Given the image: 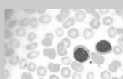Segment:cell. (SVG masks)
Returning <instances> with one entry per match:
<instances>
[{
  "instance_id": "6da1fadb",
  "label": "cell",
  "mask_w": 123,
  "mask_h": 79,
  "mask_svg": "<svg viewBox=\"0 0 123 79\" xmlns=\"http://www.w3.org/2000/svg\"><path fill=\"white\" fill-rule=\"evenodd\" d=\"M73 56L76 61L80 64H84L90 59L91 52L86 46L80 45L74 48Z\"/></svg>"
},
{
  "instance_id": "7a4b0ae2",
  "label": "cell",
  "mask_w": 123,
  "mask_h": 79,
  "mask_svg": "<svg viewBox=\"0 0 123 79\" xmlns=\"http://www.w3.org/2000/svg\"><path fill=\"white\" fill-rule=\"evenodd\" d=\"M95 50L97 52V54L105 55L110 54L111 51H113V47L110 42L105 40H102L96 43L95 46Z\"/></svg>"
},
{
  "instance_id": "3957f363",
  "label": "cell",
  "mask_w": 123,
  "mask_h": 79,
  "mask_svg": "<svg viewBox=\"0 0 123 79\" xmlns=\"http://www.w3.org/2000/svg\"><path fill=\"white\" fill-rule=\"evenodd\" d=\"M67 46L64 41H60L57 44V54L59 56H66L68 55Z\"/></svg>"
},
{
  "instance_id": "277c9868",
  "label": "cell",
  "mask_w": 123,
  "mask_h": 79,
  "mask_svg": "<svg viewBox=\"0 0 123 79\" xmlns=\"http://www.w3.org/2000/svg\"><path fill=\"white\" fill-rule=\"evenodd\" d=\"M54 34H53L52 33H47L45 35V38H44L41 43H42V45L43 46H45V47H49L50 46H52V41L54 40Z\"/></svg>"
},
{
  "instance_id": "5b68a950",
  "label": "cell",
  "mask_w": 123,
  "mask_h": 79,
  "mask_svg": "<svg viewBox=\"0 0 123 79\" xmlns=\"http://www.w3.org/2000/svg\"><path fill=\"white\" fill-rule=\"evenodd\" d=\"M91 57L92 62L95 64H98L99 66H101L105 63V57L101 55L96 53V52L91 53Z\"/></svg>"
},
{
  "instance_id": "8992f818",
  "label": "cell",
  "mask_w": 123,
  "mask_h": 79,
  "mask_svg": "<svg viewBox=\"0 0 123 79\" xmlns=\"http://www.w3.org/2000/svg\"><path fill=\"white\" fill-rule=\"evenodd\" d=\"M122 66V63L119 60H114L108 65V69L109 71L112 73H115L117 72V70Z\"/></svg>"
},
{
  "instance_id": "52a82bcc",
  "label": "cell",
  "mask_w": 123,
  "mask_h": 79,
  "mask_svg": "<svg viewBox=\"0 0 123 79\" xmlns=\"http://www.w3.org/2000/svg\"><path fill=\"white\" fill-rule=\"evenodd\" d=\"M56 53H57L56 51L54 48H52V49H50V48L46 49L45 48V49L43 50V55H44V56L48 57L50 60L55 59V57L56 56Z\"/></svg>"
},
{
  "instance_id": "ba28073f",
  "label": "cell",
  "mask_w": 123,
  "mask_h": 79,
  "mask_svg": "<svg viewBox=\"0 0 123 79\" xmlns=\"http://www.w3.org/2000/svg\"><path fill=\"white\" fill-rule=\"evenodd\" d=\"M71 67L75 72L77 73H82L84 71V66L82 64L79 63L77 61H73L71 64Z\"/></svg>"
},
{
  "instance_id": "9c48e42d",
  "label": "cell",
  "mask_w": 123,
  "mask_h": 79,
  "mask_svg": "<svg viewBox=\"0 0 123 79\" xmlns=\"http://www.w3.org/2000/svg\"><path fill=\"white\" fill-rule=\"evenodd\" d=\"M74 17H75V19L77 22H82L85 18H86V14L84 11L82 10H80V11H78L75 15H74Z\"/></svg>"
},
{
  "instance_id": "30bf717a",
  "label": "cell",
  "mask_w": 123,
  "mask_h": 79,
  "mask_svg": "<svg viewBox=\"0 0 123 79\" xmlns=\"http://www.w3.org/2000/svg\"><path fill=\"white\" fill-rule=\"evenodd\" d=\"M68 36L71 39H76L80 36V33H79V30L76 28L71 29L68 31Z\"/></svg>"
},
{
  "instance_id": "8fae6325",
  "label": "cell",
  "mask_w": 123,
  "mask_h": 79,
  "mask_svg": "<svg viewBox=\"0 0 123 79\" xmlns=\"http://www.w3.org/2000/svg\"><path fill=\"white\" fill-rule=\"evenodd\" d=\"M52 20V17L49 15V14H45V15H42L39 19V22L43 25H46V24H49L51 22Z\"/></svg>"
},
{
  "instance_id": "7c38bea8",
  "label": "cell",
  "mask_w": 123,
  "mask_h": 79,
  "mask_svg": "<svg viewBox=\"0 0 123 79\" xmlns=\"http://www.w3.org/2000/svg\"><path fill=\"white\" fill-rule=\"evenodd\" d=\"M14 14L13 9H5L4 11V18L6 21H11V18Z\"/></svg>"
},
{
  "instance_id": "4fadbf2b",
  "label": "cell",
  "mask_w": 123,
  "mask_h": 79,
  "mask_svg": "<svg viewBox=\"0 0 123 79\" xmlns=\"http://www.w3.org/2000/svg\"><path fill=\"white\" fill-rule=\"evenodd\" d=\"M75 24V19L73 18V17H70V18H68L65 22L62 24V27L65 29H69L71 26H74Z\"/></svg>"
},
{
  "instance_id": "5bb4252c",
  "label": "cell",
  "mask_w": 123,
  "mask_h": 79,
  "mask_svg": "<svg viewBox=\"0 0 123 79\" xmlns=\"http://www.w3.org/2000/svg\"><path fill=\"white\" fill-rule=\"evenodd\" d=\"M93 36V31L91 29H85L83 31V37L85 40H91Z\"/></svg>"
},
{
  "instance_id": "9a60e30c",
  "label": "cell",
  "mask_w": 123,
  "mask_h": 79,
  "mask_svg": "<svg viewBox=\"0 0 123 79\" xmlns=\"http://www.w3.org/2000/svg\"><path fill=\"white\" fill-rule=\"evenodd\" d=\"M61 75L62 76L65 78H70V76L71 75V69L68 68V67H63L61 70V72H60Z\"/></svg>"
},
{
  "instance_id": "2e32d148",
  "label": "cell",
  "mask_w": 123,
  "mask_h": 79,
  "mask_svg": "<svg viewBox=\"0 0 123 79\" xmlns=\"http://www.w3.org/2000/svg\"><path fill=\"white\" fill-rule=\"evenodd\" d=\"M48 69L51 72H58L60 70V65L59 64H53V63H50L48 66Z\"/></svg>"
},
{
  "instance_id": "e0dca14e",
  "label": "cell",
  "mask_w": 123,
  "mask_h": 79,
  "mask_svg": "<svg viewBox=\"0 0 123 79\" xmlns=\"http://www.w3.org/2000/svg\"><path fill=\"white\" fill-rule=\"evenodd\" d=\"M8 45L10 47L16 49V48H19L20 46V42L19 40H17L16 38H12L11 40H9L8 42Z\"/></svg>"
},
{
  "instance_id": "ac0fdd59",
  "label": "cell",
  "mask_w": 123,
  "mask_h": 79,
  "mask_svg": "<svg viewBox=\"0 0 123 79\" xmlns=\"http://www.w3.org/2000/svg\"><path fill=\"white\" fill-rule=\"evenodd\" d=\"M89 25H90V27L92 29H99L100 28V22L99 20H96V19H93L90 21L89 22Z\"/></svg>"
},
{
  "instance_id": "d6986e66",
  "label": "cell",
  "mask_w": 123,
  "mask_h": 79,
  "mask_svg": "<svg viewBox=\"0 0 123 79\" xmlns=\"http://www.w3.org/2000/svg\"><path fill=\"white\" fill-rule=\"evenodd\" d=\"M40 55V52L39 51L34 50V51H31L30 52L27 54V58L30 59V60H33V59H36Z\"/></svg>"
},
{
  "instance_id": "ffe728a7",
  "label": "cell",
  "mask_w": 123,
  "mask_h": 79,
  "mask_svg": "<svg viewBox=\"0 0 123 79\" xmlns=\"http://www.w3.org/2000/svg\"><path fill=\"white\" fill-rule=\"evenodd\" d=\"M37 75L40 77H44L48 73V71H47V69L44 66H39L37 69Z\"/></svg>"
},
{
  "instance_id": "44dd1931",
  "label": "cell",
  "mask_w": 123,
  "mask_h": 79,
  "mask_svg": "<svg viewBox=\"0 0 123 79\" xmlns=\"http://www.w3.org/2000/svg\"><path fill=\"white\" fill-rule=\"evenodd\" d=\"M13 36V32L11 29H5L3 31V38L5 40H11Z\"/></svg>"
},
{
  "instance_id": "7402d4cb",
  "label": "cell",
  "mask_w": 123,
  "mask_h": 79,
  "mask_svg": "<svg viewBox=\"0 0 123 79\" xmlns=\"http://www.w3.org/2000/svg\"><path fill=\"white\" fill-rule=\"evenodd\" d=\"M117 29L114 26H110L108 30V34L110 38H114L117 36Z\"/></svg>"
},
{
  "instance_id": "603a6c76",
  "label": "cell",
  "mask_w": 123,
  "mask_h": 79,
  "mask_svg": "<svg viewBox=\"0 0 123 79\" xmlns=\"http://www.w3.org/2000/svg\"><path fill=\"white\" fill-rule=\"evenodd\" d=\"M19 55H13V57H10L9 59V64L12 66H16V64H19Z\"/></svg>"
},
{
  "instance_id": "cb8c5ba5",
  "label": "cell",
  "mask_w": 123,
  "mask_h": 79,
  "mask_svg": "<svg viewBox=\"0 0 123 79\" xmlns=\"http://www.w3.org/2000/svg\"><path fill=\"white\" fill-rule=\"evenodd\" d=\"M85 11H86V12L90 14L92 16H93V19H96V20H99L100 16L98 14V12L96 11V10H95V9H85Z\"/></svg>"
},
{
  "instance_id": "d4e9b609",
  "label": "cell",
  "mask_w": 123,
  "mask_h": 79,
  "mask_svg": "<svg viewBox=\"0 0 123 79\" xmlns=\"http://www.w3.org/2000/svg\"><path fill=\"white\" fill-rule=\"evenodd\" d=\"M102 22L103 25L105 26H110L113 23V19L111 16H105L102 19Z\"/></svg>"
},
{
  "instance_id": "484cf974",
  "label": "cell",
  "mask_w": 123,
  "mask_h": 79,
  "mask_svg": "<svg viewBox=\"0 0 123 79\" xmlns=\"http://www.w3.org/2000/svg\"><path fill=\"white\" fill-rule=\"evenodd\" d=\"M38 22H39V20L37 17H31V18H30L29 25L32 29H37L38 26Z\"/></svg>"
},
{
  "instance_id": "4316f807",
  "label": "cell",
  "mask_w": 123,
  "mask_h": 79,
  "mask_svg": "<svg viewBox=\"0 0 123 79\" xmlns=\"http://www.w3.org/2000/svg\"><path fill=\"white\" fill-rule=\"evenodd\" d=\"M15 53V49L13 48L9 47L8 49H7L6 50H5L4 51V55L7 57H11L14 55Z\"/></svg>"
},
{
  "instance_id": "83f0119b",
  "label": "cell",
  "mask_w": 123,
  "mask_h": 79,
  "mask_svg": "<svg viewBox=\"0 0 123 79\" xmlns=\"http://www.w3.org/2000/svg\"><path fill=\"white\" fill-rule=\"evenodd\" d=\"M15 34L19 37H23L26 34V30L24 28H19L15 31Z\"/></svg>"
},
{
  "instance_id": "f1b7e54d",
  "label": "cell",
  "mask_w": 123,
  "mask_h": 79,
  "mask_svg": "<svg viewBox=\"0 0 123 79\" xmlns=\"http://www.w3.org/2000/svg\"><path fill=\"white\" fill-rule=\"evenodd\" d=\"M100 77L102 79H111V73L107 70H104L100 73Z\"/></svg>"
},
{
  "instance_id": "f546056e",
  "label": "cell",
  "mask_w": 123,
  "mask_h": 79,
  "mask_svg": "<svg viewBox=\"0 0 123 79\" xmlns=\"http://www.w3.org/2000/svg\"><path fill=\"white\" fill-rule=\"evenodd\" d=\"M29 22H30V19L27 18V17H25V18L22 19L19 21V25L21 28H24V27H26V26H28L29 25Z\"/></svg>"
},
{
  "instance_id": "4dcf8cb0",
  "label": "cell",
  "mask_w": 123,
  "mask_h": 79,
  "mask_svg": "<svg viewBox=\"0 0 123 79\" xmlns=\"http://www.w3.org/2000/svg\"><path fill=\"white\" fill-rule=\"evenodd\" d=\"M113 52L116 55H119L123 52V49L119 46H115L113 47Z\"/></svg>"
},
{
  "instance_id": "1f68e13d",
  "label": "cell",
  "mask_w": 123,
  "mask_h": 79,
  "mask_svg": "<svg viewBox=\"0 0 123 79\" xmlns=\"http://www.w3.org/2000/svg\"><path fill=\"white\" fill-rule=\"evenodd\" d=\"M28 61L25 58H22V59L20 60V61H19V68L21 69H25L26 68H28Z\"/></svg>"
},
{
  "instance_id": "d6a6232c",
  "label": "cell",
  "mask_w": 123,
  "mask_h": 79,
  "mask_svg": "<svg viewBox=\"0 0 123 79\" xmlns=\"http://www.w3.org/2000/svg\"><path fill=\"white\" fill-rule=\"evenodd\" d=\"M61 61H62V64H64V65H70V64H72V61H71V59L68 56H65L63 57L61 59Z\"/></svg>"
},
{
  "instance_id": "836d02e7",
  "label": "cell",
  "mask_w": 123,
  "mask_h": 79,
  "mask_svg": "<svg viewBox=\"0 0 123 79\" xmlns=\"http://www.w3.org/2000/svg\"><path fill=\"white\" fill-rule=\"evenodd\" d=\"M56 18L57 22H59V23H64V22H65L66 19H67L66 17H65L63 14H62L61 13H59V14L56 15Z\"/></svg>"
},
{
  "instance_id": "e575fe53",
  "label": "cell",
  "mask_w": 123,
  "mask_h": 79,
  "mask_svg": "<svg viewBox=\"0 0 123 79\" xmlns=\"http://www.w3.org/2000/svg\"><path fill=\"white\" fill-rule=\"evenodd\" d=\"M38 47V43H30L29 45L26 46L25 49L29 51H34V49H36Z\"/></svg>"
},
{
  "instance_id": "d590c367",
  "label": "cell",
  "mask_w": 123,
  "mask_h": 79,
  "mask_svg": "<svg viewBox=\"0 0 123 79\" xmlns=\"http://www.w3.org/2000/svg\"><path fill=\"white\" fill-rule=\"evenodd\" d=\"M55 34L57 37H62L64 35V31L61 27H58L55 30Z\"/></svg>"
},
{
  "instance_id": "8d00e7d4",
  "label": "cell",
  "mask_w": 123,
  "mask_h": 79,
  "mask_svg": "<svg viewBox=\"0 0 123 79\" xmlns=\"http://www.w3.org/2000/svg\"><path fill=\"white\" fill-rule=\"evenodd\" d=\"M27 69H28V71L30 72H34L35 71H36V69H37V65L35 64L34 63H33V62H31V63L28 64Z\"/></svg>"
},
{
  "instance_id": "74e56055",
  "label": "cell",
  "mask_w": 123,
  "mask_h": 79,
  "mask_svg": "<svg viewBox=\"0 0 123 79\" xmlns=\"http://www.w3.org/2000/svg\"><path fill=\"white\" fill-rule=\"evenodd\" d=\"M17 23H18V22H17V20L16 19H13V20H11V21L8 22L7 23V27L9 28V29H13L16 27V25H17Z\"/></svg>"
},
{
  "instance_id": "f35d334b",
  "label": "cell",
  "mask_w": 123,
  "mask_h": 79,
  "mask_svg": "<svg viewBox=\"0 0 123 79\" xmlns=\"http://www.w3.org/2000/svg\"><path fill=\"white\" fill-rule=\"evenodd\" d=\"M2 79H7L11 76L10 71L8 69H4L2 71Z\"/></svg>"
},
{
  "instance_id": "ab89813d",
  "label": "cell",
  "mask_w": 123,
  "mask_h": 79,
  "mask_svg": "<svg viewBox=\"0 0 123 79\" xmlns=\"http://www.w3.org/2000/svg\"><path fill=\"white\" fill-rule=\"evenodd\" d=\"M21 79H33V77L31 73L23 72L21 75Z\"/></svg>"
},
{
  "instance_id": "60d3db41",
  "label": "cell",
  "mask_w": 123,
  "mask_h": 79,
  "mask_svg": "<svg viewBox=\"0 0 123 79\" xmlns=\"http://www.w3.org/2000/svg\"><path fill=\"white\" fill-rule=\"evenodd\" d=\"M36 38H37V34H35L34 32H31V33L28 34L27 39H28V40L29 42H33Z\"/></svg>"
},
{
  "instance_id": "b9f144b4",
  "label": "cell",
  "mask_w": 123,
  "mask_h": 79,
  "mask_svg": "<svg viewBox=\"0 0 123 79\" xmlns=\"http://www.w3.org/2000/svg\"><path fill=\"white\" fill-rule=\"evenodd\" d=\"M60 13L62 14H63L66 18H68V16H70V11L68 10V9H62V10H60Z\"/></svg>"
},
{
  "instance_id": "7bdbcfd3",
  "label": "cell",
  "mask_w": 123,
  "mask_h": 79,
  "mask_svg": "<svg viewBox=\"0 0 123 79\" xmlns=\"http://www.w3.org/2000/svg\"><path fill=\"white\" fill-rule=\"evenodd\" d=\"M62 40L64 41V42L65 43V44H66L68 49L70 46H71V40H70V39H69L68 37H65V38H63Z\"/></svg>"
},
{
  "instance_id": "ee69618b",
  "label": "cell",
  "mask_w": 123,
  "mask_h": 79,
  "mask_svg": "<svg viewBox=\"0 0 123 79\" xmlns=\"http://www.w3.org/2000/svg\"><path fill=\"white\" fill-rule=\"evenodd\" d=\"M72 79H82V75L80 73H74L72 75Z\"/></svg>"
},
{
  "instance_id": "f6af8a7d",
  "label": "cell",
  "mask_w": 123,
  "mask_h": 79,
  "mask_svg": "<svg viewBox=\"0 0 123 79\" xmlns=\"http://www.w3.org/2000/svg\"><path fill=\"white\" fill-rule=\"evenodd\" d=\"M94 77H95V74L94 72H87V79H94Z\"/></svg>"
},
{
  "instance_id": "bcb514c9",
  "label": "cell",
  "mask_w": 123,
  "mask_h": 79,
  "mask_svg": "<svg viewBox=\"0 0 123 79\" xmlns=\"http://www.w3.org/2000/svg\"><path fill=\"white\" fill-rule=\"evenodd\" d=\"M115 13L119 16H123V8H122V9H115Z\"/></svg>"
},
{
  "instance_id": "7dc6e473",
  "label": "cell",
  "mask_w": 123,
  "mask_h": 79,
  "mask_svg": "<svg viewBox=\"0 0 123 79\" xmlns=\"http://www.w3.org/2000/svg\"><path fill=\"white\" fill-rule=\"evenodd\" d=\"M36 11H37V10H35V9H25V12L28 14H33Z\"/></svg>"
},
{
  "instance_id": "c3c4849f",
  "label": "cell",
  "mask_w": 123,
  "mask_h": 79,
  "mask_svg": "<svg viewBox=\"0 0 123 79\" xmlns=\"http://www.w3.org/2000/svg\"><path fill=\"white\" fill-rule=\"evenodd\" d=\"M117 34H119L120 37L123 36V29L122 28H117Z\"/></svg>"
},
{
  "instance_id": "681fc988",
  "label": "cell",
  "mask_w": 123,
  "mask_h": 79,
  "mask_svg": "<svg viewBox=\"0 0 123 79\" xmlns=\"http://www.w3.org/2000/svg\"><path fill=\"white\" fill-rule=\"evenodd\" d=\"M99 13L102 15H105V14H108L109 12V9H99Z\"/></svg>"
},
{
  "instance_id": "f907efd6",
  "label": "cell",
  "mask_w": 123,
  "mask_h": 79,
  "mask_svg": "<svg viewBox=\"0 0 123 79\" xmlns=\"http://www.w3.org/2000/svg\"><path fill=\"white\" fill-rule=\"evenodd\" d=\"M10 46H9V45H8V43H2V49H8Z\"/></svg>"
},
{
  "instance_id": "816d5d0a",
  "label": "cell",
  "mask_w": 123,
  "mask_h": 79,
  "mask_svg": "<svg viewBox=\"0 0 123 79\" xmlns=\"http://www.w3.org/2000/svg\"><path fill=\"white\" fill-rule=\"evenodd\" d=\"M37 12L39 14H43L46 12V9H38L37 10Z\"/></svg>"
},
{
  "instance_id": "f5cc1de1",
  "label": "cell",
  "mask_w": 123,
  "mask_h": 79,
  "mask_svg": "<svg viewBox=\"0 0 123 79\" xmlns=\"http://www.w3.org/2000/svg\"><path fill=\"white\" fill-rule=\"evenodd\" d=\"M49 79H60V78L56 75H50Z\"/></svg>"
},
{
  "instance_id": "db71d44e",
  "label": "cell",
  "mask_w": 123,
  "mask_h": 79,
  "mask_svg": "<svg viewBox=\"0 0 123 79\" xmlns=\"http://www.w3.org/2000/svg\"><path fill=\"white\" fill-rule=\"evenodd\" d=\"M5 64H6V60H5V59H3V58H2V61H1V66H4Z\"/></svg>"
},
{
  "instance_id": "11a10c76",
  "label": "cell",
  "mask_w": 123,
  "mask_h": 79,
  "mask_svg": "<svg viewBox=\"0 0 123 79\" xmlns=\"http://www.w3.org/2000/svg\"><path fill=\"white\" fill-rule=\"evenodd\" d=\"M117 43H119V46L121 47V48H123V43L122 42H121V41H119V40H117Z\"/></svg>"
},
{
  "instance_id": "9f6ffc18",
  "label": "cell",
  "mask_w": 123,
  "mask_h": 79,
  "mask_svg": "<svg viewBox=\"0 0 123 79\" xmlns=\"http://www.w3.org/2000/svg\"><path fill=\"white\" fill-rule=\"evenodd\" d=\"M117 40H119V41H121V42H122L123 43V36H122V37H120Z\"/></svg>"
},
{
  "instance_id": "6f0895ef",
  "label": "cell",
  "mask_w": 123,
  "mask_h": 79,
  "mask_svg": "<svg viewBox=\"0 0 123 79\" xmlns=\"http://www.w3.org/2000/svg\"><path fill=\"white\" fill-rule=\"evenodd\" d=\"M111 79H119V78H118L117 77H113V78H111Z\"/></svg>"
},
{
  "instance_id": "680465c9",
  "label": "cell",
  "mask_w": 123,
  "mask_h": 79,
  "mask_svg": "<svg viewBox=\"0 0 123 79\" xmlns=\"http://www.w3.org/2000/svg\"><path fill=\"white\" fill-rule=\"evenodd\" d=\"M119 79H123V75H122V76H121V78H120Z\"/></svg>"
},
{
  "instance_id": "91938a15",
  "label": "cell",
  "mask_w": 123,
  "mask_h": 79,
  "mask_svg": "<svg viewBox=\"0 0 123 79\" xmlns=\"http://www.w3.org/2000/svg\"><path fill=\"white\" fill-rule=\"evenodd\" d=\"M39 79H43V78H39Z\"/></svg>"
},
{
  "instance_id": "94428289",
  "label": "cell",
  "mask_w": 123,
  "mask_h": 79,
  "mask_svg": "<svg viewBox=\"0 0 123 79\" xmlns=\"http://www.w3.org/2000/svg\"><path fill=\"white\" fill-rule=\"evenodd\" d=\"M122 20H123V16H122Z\"/></svg>"
}]
</instances>
